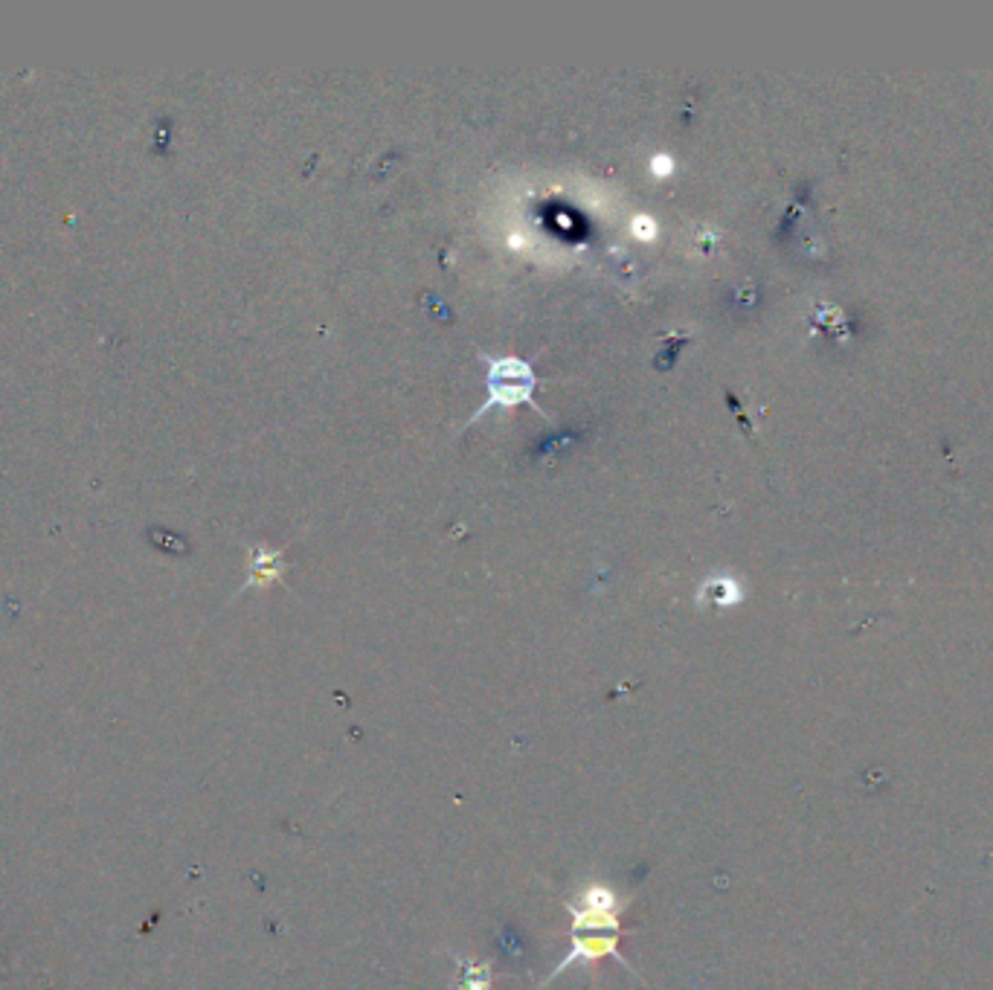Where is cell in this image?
I'll return each mask as SVG.
<instances>
[{
    "label": "cell",
    "instance_id": "cell-3",
    "mask_svg": "<svg viewBox=\"0 0 993 990\" xmlns=\"http://www.w3.org/2000/svg\"><path fill=\"white\" fill-rule=\"evenodd\" d=\"M602 959H616L622 967H628L631 973H636L633 970V964H628V959L619 953V932H610V930H570V953L564 956V959L558 961L555 964V970L546 976L541 982V988L543 985H549L552 979H558L564 970H570V967H575L578 961H587V964H596V961H602Z\"/></svg>",
    "mask_w": 993,
    "mask_h": 990
},
{
    "label": "cell",
    "instance_id": "cell-7",
    "mask_svg": "<svg viewBox=\"0 0 993 990\" xmlns=\"http://www.w3.org/2000/svg\"><path fill=\"white\" fill-rule=\"evenodd\" d=\"M282 575V552H256V567L250 572V584H271Z\"/></svg>",
    "mask_w": 993,
    "mask_h": 990
},
{
    "label": "cell",
    "instance_id": "cell-6",
    "mask_svg": "<svg viewBox=\"0 0 993 990\" xmlns=\"http://www.w3.org/2000/svg\"><path fill=\"white\" fill-rule=\"evenodd\" d=\"M581 439V430L578 427H567V430H558L555 436H549V439H541L535 448H532V459L535 462H552L561 450H567V448H572L575 442Z\"/></svg>",
    "mask_w": 993,
    "mask_h": 990
},
{
    "label": "cell",
    "instance_id": "cell-1",
    "mask_svg": "<svg viewBox=\"0 0 993 990\" xmlns=\"http://www.w3.org/2000/svg\"><path fill=\"white\" fill-rule=\"evenodd\" d=\"M474 349H477V358L488 366V372H485V392H488V398L482 401V407H477L471 413V419L465 421L462 430L474 427L488 410H494V407L497 410H509L514 404H529V407H535L541 413L543 419L552 421V413H546L541 404L535 401V390L541 387V378H538L532 360L514 358V355L494 358V355L482 352L480 346H474Z\"/></svg>",
    "mask_w": 993,
    "mask_h": 990
},
{
    "label": "cell",
    "instance_id": "cell-11",
    "mask_svg": "<svg viewBox=\"0 0 993 990\" xmlns=\"http://www.w3.org/2000/svg\"><path fill=\"white\" fill-rule=\"evenodd\" d=\"M633 230H639V239H654V233H657L654 221H651V218H645V215L633 218Z\"/></svg>",
    "mask_w": 993,
    "mask_h": 990
},
{
    "label": "cell",
    "instance_id": "cell-5",
    "mask_svg": "<svg viewBox=\"0 0 993 990\" xmlns=\"http://www.w3.org/2000/svg\"><path fill=\"white\" fill-rule=\"evenodd\" d=\"M692 334H694V329H680V331H671V334H665L662 337V343H660V352L654 355V369L657 372H671L674 369V363H677V358H680V352L686 349V343L692 340Z\"/></svg>",
    "mask_w": 993,
    "mask_h": 990
},
{
    "label": "cell",
    "instance_id": "cell-4",
    "mask_svg": "<svg viewBox=\"0 0 993 990\" xmlns=\"http://www.w3.org/2000/svg\"><path fill=\"white\" fill-rule=\"evenodd\" d=\"M459 961V976L453 990H494V967L488 961Z\"/></svg>",
    "mask_w": 993,
    "mask_h": 990
},
{
    "label": "cell",
    "instance_id": "cell-2",
    "mask_svg": "<svg viewBox=\"0 0 993 990\" xmlns=\"http://www.w3.org/2000/svg\"><path fill=\"white\" fill-rule=\"evenodd\" d=\"M631 906L604 883H587L578 889L575 900H567L570 930H622V915Z\"/></svg>",
    "mask_w": 993,
    "mask_h": 990
},
{
    "label": "cell",
    "instance_id": "cell-10",
    "mask_svg": "<svg viewBox=\"0 0 993 990\" xmlns=\"http://www.w3.org/2000/svg\"><path fill=\"white\" fill-rule=\"evenodd\" d=\"M726 404H729V410H732V413H735V419H738V424H741V427H744V433H747V436H750V439H753V436H755L753 424H750V419H747V413H744V410H741V404H738V398H735V392H729V390H726Z\"/></svg>",
    "mask_w": 993,
    "mask_h": 990
},
{
    "label": "cell",
    "instance_id": "cell-8",
    "mask_svg": "<svg viewBox=\"0 0 993 990\" xmlns=\"http://www.w3.org/2000/svg\"><path fill=\"white\" fill-rule=\"evenodd\" d=\"M697 599L712 601V604H718V607H729V604H735V601L741 599V593H738L735 581H729V578H718V581H709V584H703V590H700V596H697Z\"/></svg>",
    "mask_w": 993,
    "mask_h": 990
},
{
    "label": "cell",
    "instance_id": "cell-9",
    "mask_svg": "<svg viewBox=\"0 0 993 990\" xmlns=\"http://www.w3.org/2000/svg\"><path fill=\"white\" fill-rule=\"evenodd\" d=\"M422 302H424V308H430V314H433L436 320H445V323H453V320H456V317H453L451 305H445V302L439 300L436 294H422Z\"/></svg>",
    "mask_w": 993,
    "mask_h": 990
},
{
    "label": "cell",
    "instance_id": "cell-12",
    "mask_svg": "<svg viewBox=\"0 0 993 990\" xmlns=\"http://www.w3.org/2000/svg\"><path fill=\"white\" fill-rule=\"evenodd\" d=\"M651 169H654L657 175H668V172L674 169V160L665 157V154H662V157H654V160H651Z\"/></svg>",
    "mask_w": 993,
    "mask_h": 990
}]
</instances>
